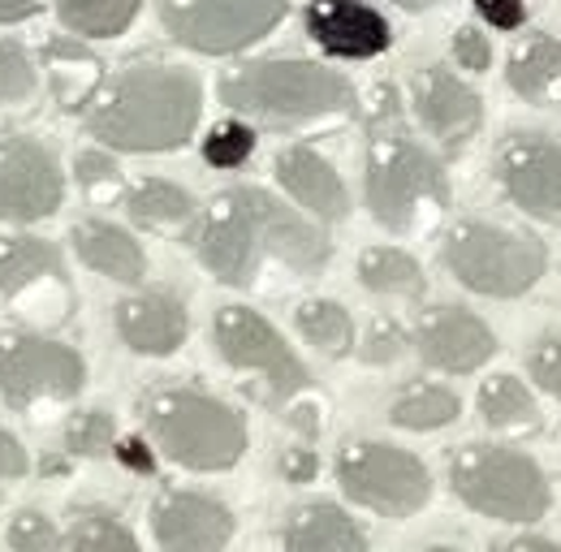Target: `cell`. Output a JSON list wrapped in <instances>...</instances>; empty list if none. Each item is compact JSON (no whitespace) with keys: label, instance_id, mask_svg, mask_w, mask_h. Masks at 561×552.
Instances as JSON below:
<instances>
[{"label":"cell","instance_id":"6da1fadb","mask_svg":"<svg viewBox=\"0 0 561 552\" xmlns=\"http://www.w3.org/2000/svg\"><path fill=\"white\" fill-rule=\"evenodd\" d=\"M195 251L233 289H268L273 280L316 276L329 264V238L260 186L220 191L195 229Z\"/></svg>","mask_w":561,"mask_h":552},{"label":"cell","instance_id":"7a4b0ae2","mask_svg":"<svg viewBox=\"0 0 561 552\" xmlns=\"http://www.w3.org/2000/svg\"><path fill=\"white\" fill-rule=\"evenodd\" d=\"M204 113V87L182 66H130L91 100V135L117 151H178Z\"/></svg>","mask_w":561,"mask_h":552},{"label":"cell","instance_id":"3957f363","mask_svg":"<svg viewBox=\"0 0 561 552\" xmlns=\"http://www.w3.org/2000/svg\"><path fill=\"white\" fill-rule=\"evenodd\" d=\"M220 104L273 130H302L354 113V87L316 61H251L220 78Z\"/></svg>","mask_w":561,"mask_h":552},{"label":"cell","instance_id":"277c9868","mask_svg":"<svg viewBox=\"0 0 561 552\" xmlns=\"http://www.w3.org/2000/svg\"><path fill=\"white\" fill-rule=\"evenodd\" d=\"M363 191L371 216L389 233H427L449 211V177L440 160L402 130H376L367 147Z\"/></svg>","mask_w":561,"mask_h":552},{"label":"cell","instance_id":"5b68a950","mask_svg":"<svg viewBox=\"0 0 561 552\" xmlns=\"http://www.w3.org/2000/svg\"><path fill=\"white\" fill-rule=\"evenodd\" d=\"M156 449L186 471H229L247 453V423L220 398L199 389H156L142 402Z\"/></svg>","mask_w":561,"mask_h":552},{"label":"cell","instance_id":"8992f818","mask_svg":"<svg viewBox=\"0 0 561 552\" xmlns=\"http://www.w3.org/2000/svg\"><path fill=\"white\" fill-rule=\"evenodd\" d=\"M440 260L471 294H484V298H523L527 289L540 285V276L549 268V251L540 238L489 225V220L454 225L445 233Z\"/></svg>","mask_w":561,"mask_h":552},{"label":"cell","instance_id":"52a82bcc","mask_svg":"<svg viewBox=\"0 0 561 552\" xmlns=\"http://www.w3.org/2000/svg\"><path fill=\"white\" fill-rule=\"evenodd\" d=\"M454 496L496 522H540L553 509V487L545 471L505 445H467L449 458Z\"/></svg>","mask_w":561,"mask_h":552},{"label":"cell","instance_id":"ba28073f","mask_svg":"<svg viewBox=\"0 0 561 552\" xmlns=\"http://www.w3.org/2000/svg\"><path fill=\"white\" fill-rule=\"evenodd\" d=\"M87 384V363L73 345L13 329L0 337V402L9 411H35L70 402Z\"/></svg>","mask_w":561,"mask_h":552},{"label":"cell","instance_id":"9c48e42d","mask_svg":"<svg viewBox=\"0 0 561 552\" xmlns=\"http://www.w3.org/2000/svg\"><path fill=\"white\" fill-rule=\"evenodd\" d=\"M337 483L354 505L380 518H411L432 501V475L415 453L380 440H354L337 453Z\"/></svg>","mask_w":561,"mask_h":552},{"label":"cell","instance_id":"30bf717a","mask_svg":"<svg viewBox=\"0 0 561 552\" xmlns=\"http://www.w3.org/2000/svg\"><path fill=\"white\" fill-rule=\"evenodd\" d=\"M285 13L289 0H160L164 31L204 57H229L260 44Z\"/></svg>","mask_w":561,"mask_h":552},{"label":"cell","instance_id":"8fae6325","mask_svg":"<svg viewBox=\"0 0 561 552\" xmlns=\"http://www.w3.org/2000/svg\"><path fill=\"white\" fill-rule=\"evenodd\" d=\"M216 345L233 371H247L260 380V402H268V406H289L307 389V367L298 363V354L251 307L216 311Z\"/></svg>","mask_w":561,"mask_h":552},{"label":"cell","instance_id":"7c38bea8","mask_svg":"<svg viewBox=\"0 0 561 552\" xmlns=\"http://www.w3.org/2000/svg\"><path fill=\"white\" fill-rule=\"evenodd\" d=\"M0 298L31 324H66L73 289L61 251L44 238H0Z\"/></svg>","mask_w":561,"mask_h":552},{"label":"cell","instance_id":"4fadbf2b","mask_svg":"<svg viewBox=\"0 0 561 552\" xmlns=\"http://www.w3.org/2000/svg\"><path fill=\"white\" fill-rule=\"evenodd\" d=\"M496 182L523 216L561 229V142L510 135L496 147Z\"/></svg>","mask_w":561,"mask_h":552},{"label":"cell","instance_id":"5bb4252c","mask_svg":"<svg viewBox=\"0 0 561 552\" xmlns=\"http://www.w3.org/2000/svg\"><path fill=\"white\" fill-rule=\"evenodd\" d=\"M66 195L57 156L35 138H0V220L35 225L48 220Z\"/></svg>","mask_w":561,"mask_h":552},{"label":"cell","instance_id":"9a60e30c","mask_svg":"<svg viewBox=\"0 0 561 552\" xmlns=\"http://www.w3.org/2000/svg\"><path fill=\"white\" fill-rule=\"evenodd\" d=\"M411 104L415 117L427 135L436 138L445 151H462L484 126V100L471 82H462L454 69L427 66L420 69L415 87H411Z\"/></svg>","mask_w":561,"mask_h":552},{"label":"cell","instance_id":"2e32d148","mask_svg":"<svg viewBox=\"0 0 561 552\" xmlns=\"http://www.w3.org/2000/svg\"><path fill=\"white\" fill-rule=\"evenodd\" d=\"M151 536L160 552H225L233 540V514L204 492H160L151 505Z\"/></svg>","mask_w":561,"mask_h":552},{"label":"cell","instance_id":"e0dca14e","mask_svg":"<svg viewBox=\"0 0 561 552\" xmlns=\"http://www.w3.org/2000/svg\"><path fill=\"white\" fill-rule=\"evenodd\" d=\"M415 349L427 367L467 376V371H480L496 354V337L480 315L462 307H432L415 324Z\"/></svg>","mask_w":561,"mask_h":552},{"label":"cell","instance_id":"ac0fdd59","mask_svg":"<svg viewBox=\"0 0 561 552\" xmlns=\"http://www.w3.org/2000/svg\"><path fill=\"white\" fill-rule=\"evenodd\" d=\"M302 26L329 57H346V61H371L393 44L385 13H376L363 0H311Z\"/></svg>","mask_w":561,"mask_h":552},{"label":"cell","instance_id":"d6986e66","mask_svg":"<svg viewBox=\"0 0 561 552\" xmlns=\"http://www.w3.org/2000/svg\"><path fill=\"white\" fill-rule=\"evenodd\" d=\"M117 333H122V342L130 345L135 354L169 358L191 337V315H186L178 294L147 289V294H135V298L117 302Z\"/></svg>","mask_w":561,"mask_h":552},{"label":"cell","instance_id":"ffe728a7","mask_svg":"<svg viewBox=\"0 0 561 552\" xmlns=\"http://www.w3.org/2000/svg\"><path fill=\"white\" fill-rule=\"evenodd\" d=\"M277 182L289 191V199L298 207H307L316 220L333 225V220H346L351 211V195H346V182L342 173L307 142H294L277 156Z\"/></svg>","mask_w":561,"mask_h":552},{"label":"cell","instance_id":"44dd1931","mask_svg":"<svg viewBox=\"0 0 561 552\" xmlns=\"http://www.w3.org/2000/svg\"><path fill=\"white\" fill-rule=\"evenodd\" d=\"M78 260L100 276H113L122 285H139L147 276V255L135 242V233H126L113 220H78L70 233Z\"/></svg>","mask_w":561,"mask_h":552},{"label":"cell","instance_id":"7402d4cb","mask_svg":"<svg viewBox=\"0 0 561 552\" xmlns=\"http://www.w3.org/2000/svg\"><path fill=\"white\" fill-rule=\"evenodd\" d=\"M285 552H367V531L342 505H298L285 522Z\"/></svg>","mask_w":561,"mask_h":552},{"label":"cell","instance_id":"603a6c76","mask_svg":"<svg viewBox=\"0 0 561 552\" xmlns=\"http://www.w3.org/2000/svg\"><path fill=\"white\" fill-rule=\"evenodd\" d=\"M44 69H48V82H53V104L61 113L87 108L104 87L100 57L91 48L73 44V39H48L44 44Z\"/></svg>","mask_w":561,"mask_h":552},{"label":"cell","instance_id":"cb8c5ba5","mask_svg":"<svg viewBox=\"0 0 561 552\" xmlns=\"http://www.w3.org/2000/svg\"><path fill=\"white\" fill-rule=\"evenodd\" d=\"M126 216H130L139 229H147V233L182 238V233L195 229L199 207H195V199H191L182 186H173V182H164V177H142V182H135V186L126 191Z\"/></svg>","mask_w":561,"mask_h":552},{"label":"cell","instance_id":"d4e9b609","mask_svg":"<svg viewBox=\"0 0 561 552\" xmlns=\"http://www.w3.org/2000/svg\"><path fill=\"white\" fill-rule=\"evenodd\" d=\"M505 78H510V91L523 95L536 108L561 104V39H553V35H527L510 53Z\"/></svg>","mask_w":561,"mask_h":552},{"label":"cell","instance_id":"484cf974","mask_svg":"<svg viewBox=\"0 0 561 552\" xmlns=\"http://www.w3.org/2000/svg\"><path fill=\"white\" fill-rule=\"evenodd\" d=\"M358 280L371 294H389V298H420L427 276L420 260L402 246H367L358 255Z\"/></svg>","mask_w":561,"mask_h":552},{"label":"cell","instance_id":"4316f807","mask_svg":"<svg viewBox=\"0 0 561 552\" xmlns=\"http://www.w3.org/2000/svg\"><path fill=\"white\" fill-rule=\"evenodd\" d=\"M480 414L489 427L514 432V436H527L540 427V406H536L531 389L514 376H492L480 384Z\"/></svg>","mask_w":561,"mask_h":552},{"label":"cell","instance_id":"83f0119b","mask_svg":"<svg viewBox=\"0 0 561 552\" xmlns=\"http://www.w3.org/2000/svg\"><path fill=\"white\" fill-rule=\"evenodd\" d=\"M294 324L307 342L316 345L320 354L329 358H346L354 349V320L351 311L333 298H307L298 311H294Z\"/></svg>","mask_w":561,"mask_h":552},{"label":"cell","instance_id":"f1b7e54d","mask_svg":"<svg viewBox=\"0 0 561 552\" xmlns=\"http://www.w3.org/2000/svg\"><path fill=\"white\" fill-rule=\"evenodd\" d=\"M458 411H462V402H458L454 389H445V384H411L393 402L389 418L398 427H407V432H436V427H449L458 418Z\"/></svg>","mask_w":561,"mask_h":552},{"label":"cell","instance_id":"f546056e","mask_svg":"<svg viewBox=\"0 0 561 552\" xmlns=\"http://www.w3.org/2000/svg\"><path fill=\"white\" fill-rule=\"evenodd\" d=\"M142 0H57V18L73 35H100L113 39L139 18Z\"/></svg>","mask_w":561,"mask_h":552},{"label":"cell","instance_id":"4dcf8cb0","mask_svg":"<svg viewBox=\"0 0 561 552\" xmlns=\"http://www.w3.org/2000/svg\"><path fill=\"white\" fill-rule=\"evenodd\" d=\"M70 549L73 552H142L135 531L108 514H82L70 527Z\"/></svg>","mask_w":561,"mask_h":552},{"label":"cell","instance_id":"1f68e13d","mask_svg":"<svg viewBox=\"0 0 561 552\" xmlns=\"http://www.w3.org/2000/svg\"><path fill=\"white\" fill-rule=\"evenodd\" d=\"M117 445V423L108 411H82L66 423V449L73 458H100Z\"/></svg>","mask_w":561,"mask_h":552},{"label":"cell","instance_id":"d6a6232c","mask_svg":"<svg viewBox=\"0 0 561 552\" xmlns=\"http://www.w3.org/2000/svg\"><path fill=\"white\" fill-rule=\"evenodd\" d=\"M4 536H9V549L13 552H66L61 527H57L48 514H39V509L13 514V522H9Z\"/></svg>","mask_w":561,"mask_h":552},{"label":"cell","instance_id":"836d02e7","mask_svg":"<svg viewBox=\"0 0 561 552\" xmlns=\"http://www.w3.org/2000/svg\"><path fill=\"white\" fill-rule=\"evenodd\" d=\"M251 151H255V130L242 126V122H220L204 138V160L211 169H238V164L251 160Z\"/></svg>","mask_w":561,"mask_h":552},{"label":"cell","instance_id":"e575fe53","mask_svg":"<svg viewBox=\"0 0 561 552\" xmlns=\"http://www.w3.org/2000/svg\"><path fill=\"white\" fill-rule=\"evenodd\" d=\"M35 95V66L22 44L0 39V104H26Z\"/></svg>","mask_w":561,"mask_h":552},{"label":"cell","instance_id":"d590c367","mask_svg":"<svg viewBox=\"0 0 561 552\" xmlns=\"http://www.w3.org/2000/svg\"><path fill=\"white\" fill-rule=\"evenodd\" d=\"M73 173H78L82 191H87L91 199H100V204H108V199L117 195V186H122V169H117V160L104 156L100 147L82 151V156L73 160Z\"/></svg>","mask_w":561,"mask_h":552},{"label":"cell","instance_id":"8d00e7d4","mask_svg":"<svg viewBox=\"0 0 561 552\" xmlns=\"http://www.w3.org/2000/svg\"><path fill=\"white\" fill-rule=\"evenodd\" d=\"M527 371H531V380H536L549 398L561 402V333H549V337H540V342L531 345Z\"/></svg>","mask_w":561,"mask_h":552},{"label":"cell","instance_id":"74e56055","mask_svg":"<svg viewBox=\"0 0 561 552\" xmlns=\"http://www.w3.org/2000/svg\"><path fill=\"white\" fill-rule=\"evenodd\" d=\"M402 349H407V333H402L393 320H376V324L367 329V342H363V363L385 367V363L402 358Z\"/></svg>","mask_w":561,"mask_h":552},{"label":"cell","instance_id":"f35d334b","mask_svg":"<svg viewBox=\"0 0 561 552\" xmlns=\"http://www.w3.org/2000/svg\"><path fill=\"white\" fill-rule=\"evenodd\" d=\"M454 61L471 73H484L492 66V44L480 26H458L454 31Z\"/></svg>","mask_w":561,"mask_h":552},{"label":"cell","instance_id":"ab89813d","mask_svg":"<svg viewBox=\"0 0 561 552\" xmlns=\"http://www.w3.org/2000/svg\"><path fill=\"white\" fill-rule=\"evenodd\" d=\"M476 13L489 22L492 31H518L527 22V4L523 0H476Z\"/></svg>","mask_w":561,"mask_h":552},{"label":"cell","instance_id":"60d3db41","mask_svg":"<svg viewBox=\"0 0 561 552\" xmlns=\"http://www.w3.org/2000/svg\"><path fill=\"white\" fill-rule=\"evenodd\" d=\"M26 471H31V458H26L22 440L0 427V480H22Z\"/></svg>","mask_w":561,"mask_h":552},{"label":"cell","instance_id":"b9f144b4","mask_svg":"<svg viewBox=\"0 0 561 552\" xmlns=\"http://www.w3.org/2000/svg\"><path fill=\"white\" fill-rule=\"evenodd\" d=\"M280 471H285V480L289 483H311L316 475H320V462H316L311 449H289V453L280 458Z\"/></svg>","mask_w":561,"mask_h":552},{"label":"cell","instance_id":"7bdbcfd3","mask_svg":"<svg viewBox=\"0 0 561 552\" xmlns=\"http://www.w3.org/2000/svg\"><path fill=\"white\" fill-rule=\"evenodd\" d=\"M113 453H117V462H122L126 471H139V475H151V471H156V458L147 453L142 440H117Z\"/></svg>","mask_w":561,"mask_h":552},{"label":"cell","instance_id":"ee69618b","mask_svg":"<svg viewBox=\"0 0 561 552\" xmlns=\"http://www.w3.org/2000/svg\"><path fill=\"white\" fill-rule=\"evenodd\" d=\"M492 552H561L553 540H540V536H514L505 544H496Z\"/></svg>","mask_w":561,"mask_h":552},{"label":"cell","instance_id":"f6af8a7d","mask_svg":"<svg viewBox=\"0 0 561 552\" xmlns=\"http://www.w3.org/2000/svg\"><path fill=\"white\" fill-rule=\"evenodd\" d=\"M44 0H0V22H26L31 13H39Z\"/></svg>","mask_w":561,"mask_h":552},{"label":"cell","instance_id":"bcb514c9","mask_svg":"<svg viewBox=\"0 0 561 552\" xmlns=\"http://www.w3.org/2000/svg\"><path fill=\"white\" fill-rule=\"evenodd\" d=\"M289 423H294L298 432H307V436H316V432H320V418H316V406H289Z\"/></svg>","mask_w":561,"mask_h":552},{"label":"cell","instance_id":"7dc6e473","mask_svg":"<svg viewBox=\"0 0 561 552\" xmlns=\"http://www.w3.org/2000/svg\"><path fill=\"white\" fill-rule=\"evenodd\" d=\"M393 4H402L407 13H423V9H432V4H440V0H393Z\"/></svg>","mask_w":561,"mask_h":552},{"label":"cell","instance_id":"c3c4849f","mask_svg":"<svg viewBox=\"0 0 561 552\" xmlns=\"http://www.w3.org/2000/svg\"><path fill=\"white\" fill-rule=\"evenodd\" d=\"M427 552H458V549H427Z\"/></svg>","mask_w":561,"mask_h":552}]
</instances>
